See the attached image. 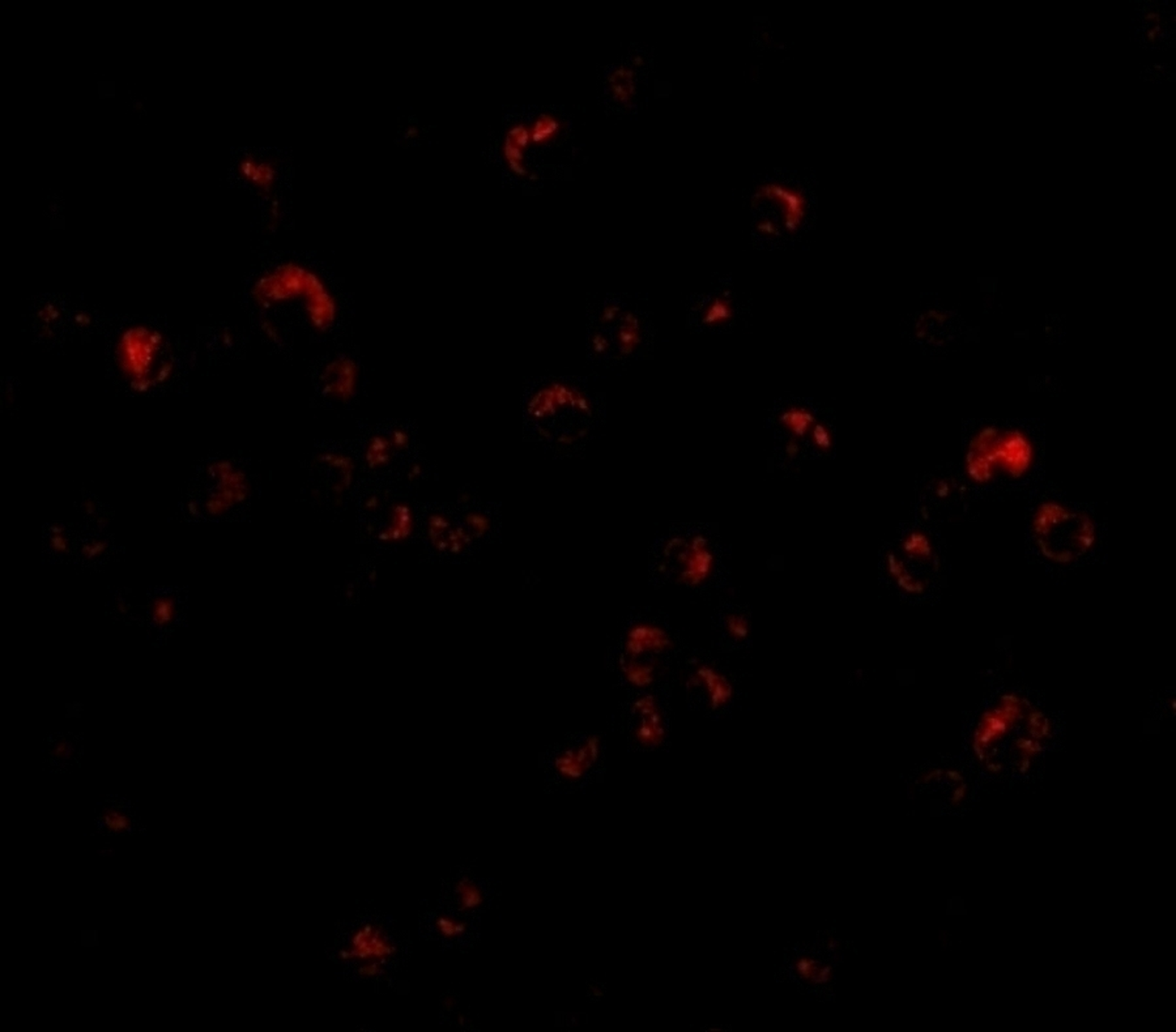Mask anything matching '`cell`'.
Returning <instances> with one entry per match:
<instances>
[{
	"mask_svg": "<svg viewBox=\"0 0 1176 1032\" xmlns=\"http://www.w3.org/2000/svg\"><path fill=\"white\" fill-rule=\"evenodd\" d=\"M885 563L889 577L894 580L895 586L901 591L905 592L906 595H911V596H920V595L926 594L928 584L909 574L897 552L891 550V552L886 553Z\"/></svg>",
	"mask_w": 1176,
	"mask_h": 1032,
	"instance_id": "obj_17",
	"label": "cell"
},
{
	"mask_svg": "<svg viewBox=\"0 0 1176 1032\" xmlns=\"http://www.w3.org/2000/svg\"><path fill=\"white\" fill-rule=\"evenodd\" d=\"M943 776V771L941 770V768H935V770L928 771V773L925 774V775L922 776V779H920V782H923V784H928V782L940 781Z\"/></svg>",
	"mask_w": 1176,
	"mask_h": 1032,
	"instance_id": "obj_30",
	"label": "cell"
},
{
	"mask_svg": "<svg viewBox=\"0 0 1176 1032\" xmlns=\"http://www.w3.org/2000/svg\"><path fill=\"white\" fill-rule=\"evenodd\" d=\"M356 365L350 359H339L331 362L323 371V390L327 396L339 399H350L356 387Z\"/></svg>",
	"mask_w": 1176,
	"mask_h": 1032,
	"instance_id": "obj_14",
	"label": "cell"
},
{
	"mask_svg": "<svg viewBox=\"0 0 1176 1032\" xmlns=\"http://www.w3.org/2000/svg\"><path fill=\"white\" fill-rule=\"evenodd\" d=\"M1053 731L1050 717L1030 699L1019 694L1005 693L980 715L971 748L977 761L983 764L986 751L1011 740L1021 764L1033 761L1034 757L1042 753L1043 744L1053 737Z\"/></svg>",
	"mask_w": 1176,
	"mask_h": 1032,
	"instance_id": "obj_3",
	"label": "cell"
},
{
	"mask_svg": "<svg viewBox=\"0 0 1176 1032\" xmlns=\"http://www.w3.org/2000/svg\"><path fill=\"white\" fill-rule=\"evenodd\" d=\"M455 892L461 911H470V909H478V907L483 906L484 900H486L483 890L469 877L459 880L455 886Z\"/></svg>",
	"mask_w": 1176,
	"mask_h": 1032,
	"instance_id": "obj_21",
	"label": "cell"
},
{
	"mask_svg": "<svg viewBox=\"0 0 1176 1032\" xmlns=\"http://www.w3.org/2000/svg\"><path fill=\"white\" fill-rule=\"evenodd\" d=\"M560 130H561L560 121H558L557 118L554 117V115L552 114L538 115L537 121H535L534 124H532V127H529V131H531L532 143L535 144L548 143V141H551L552 139H554L555 136L558 135Z\"/></svg>",
	"mask_w": 1176,
	"mask_h": 1032,
	"instance_id": "obj_22",
	"label": "cell"
},
{
	"mask_svg": "<svg viewBox=\"0 0 1176 1032\" xmlns=\"http://www.w3.org/2000/svg\"><path fill=\"white\" fill-rule=\"evenodd\" d=\"M943 775L946 776V779H948V781L954 782V784H960V782H963L962 774H960V771L957 770L946 771V773H943Z\"/></svg>",
	"mask_w": 1176,
	"mask_h": 1032,
	"instance_id": "obj_31",
	"label": "cell"
},
{
	"mask_svg": "<svg viewBox=\"0 0 1176 1032\" xmlns=\"http://www.w3.org/2000/svg\"><path fill=\"white\" fill-rule=\"evenodd\" d=\"M673 647L670 634L654 623H636L629 629L623 643V656L642 659L646 655L663 654Z\"/></svg>",
	"mask_w": 1176,
	"mask_h": 1032,
	"instance_id": "obj_9",
	"label": "cell"
},
{
	"mask_svg": "<svg viewBox=\"0 0 1176 1032\" xmlns=\"http://www.w3.org/2000/svg\"><path fill=\"white\" fill-rule=\"evenodd\" d=\"M608 83L611 85L612 95L617 101L629 102L633 97L636 85H634L633 71L626 67H620L612 72L609 76Z\"/></svg>",
	"mask_w": 1176,
	"mask_h": 1032,
	"instance_id": "obj_20",
	"label": "cell"
},
{
	"mask_svg": "<svg viewBox=\"0 0 1176 1032\" xmlns=\"http://www.w3.org/2000/svg\"><path fill=\"white\" fill-rule=\"evenodd\" d=\"M756 201H774L783 216L784 228L796 232L801 228L807 216V199L803 192L786 184L769 182L758 187Z\"/></svg>",
	"mask_w": 1176,
	"mask_h": 1032,
	"instance_id": "obj_7",
	"label": "cell"
},
{
	"mask_svg": "<svg viewBox=\"0 0 1176 1032\" xmlns=\"http://www.w3.org/2000/svg\"><path fill=\"white\" fill-rule=\"evenodd\" d=\"M622 672L626 681L636 686V688L645 689L650 686L656 680V665L651 662L636 659V657L622 656Z\"/></svg>",
	"mask_w": 1176,
	"mask_h": 1032,
	"instance_id": "obj_18",
	"label": "cell"
},
{
	"mask_svg": "<svg viewBox=\"0 0 1176 1032\" xmlns=\"http://www.w3.org/2000/svg\"><path fill=\"white\" fill-rule=\"evenodd\" d=\"M136 816L134 810L126 801H110L98 812L97 830L106 835H123L135 830Z\"/></svg>",
	"mask_w": 1176,
	"mask_h": 1032,
	"instance_id": "obj_15",
	"label": "cell"
},
{
	"mask_svg": "<svg viewBox=\"0 0 1176 1032\" xmlns=\"http://www.w3.org/2000/svg\"><path fill=\"white\" fill-rule=\"evenodd\" d=\"M241 170H242L246 178L251 180L258 186H262L263 189L268 190L274 183L272 180H274L275 170L268 164H257L246 160L241 165Z\"/></svg>",
	"mask_w": 1176,
	"mask_h": 1032,
	"instance_id": "obj_24",
	"label": "cell"
},
{
	"mask_svg": "<svg viewBox=\"0 0 1176 1032\" xmlns=\"http://www.w3.org/2000/svg\"><path fill=\"white\" fill-rule=\"evenodd\" d=\"M664 557L676 561L679 566L677 580L688 587H699L710 579L715 567V555L710 541L701 533L681 537L673 536L663 546Z\"/></svg>",
	"mask_w": 1176,
	"mask_h": 1032,
	"instance_id": "obj_6",
	"label": "cell"
},
{
	"mask_svg": "<svg viewBox=\"0 0 1176 1032\" xmlns=\"http://www.w3.org/2000/svg\"><path fill=\"white\" fill-rule=\"evenodd\" d=\"M602 744L597 736H589L577 747L561 751L554 759V768L561 778L578 782L585 778L599 761Z\"/></svg>",
	"mask_w": 1176,
	"mask_h": 1032,
	"instance_id": "obj_8",
	"label": "cell"
},
{
	"mask_svg": "<svg viewBox=\"0 0 1176 1032\" xmlns=\"http://www.w3.org/2000/svg\"><path fill=\"white\" fill-rule=\"evenodd\" d=\"M633 708L639 717L634 730L637 741L646 748L662 745L667 736V730L656 699L650 694H645L634 702Z\"/></svg>",
	"mask_w": 1176,
	"mask_h": 1032,
	"instance_id": "obj_11",
	"label": "cell"
},
{
	"mask_svg": "<svg viewBox=\"0 0 1176 1032\" xmlns=\"http://www.w3.org/2000/svg\"><path fill=\"white\" fill-rule=\"evenodd\" d=\"M523 429L537 450L554 459L582 455L606 419L605 395L588 378L540 376L524 388Z\"/></svg>",
	"mask_w": 1176,
	"mask_h": 1032,
	"instance_id": "obj_1",
	"label": "cell"
},
{
	"mask_svg": "<svg viewBox=\"0 0 1176 1032\" xmlns=\"http://www.w3.org/2000/svg\"><path fill=\"white\" fill-rule=\"evenodd\" d=\"M506 139L507 140L512 141V143H514L518 148L523 150L529 148V144L532 143L529 127L524 126V124L512 126V129L507 131Z\"/></svg>",
	"mask_w": 1176,
	"mask_h": 1032,
	"instance_id": "obj_27",
	"label": "cell"
},
{
	"mask_svg": "<svg viewBox=\"0 0 1176 1032\" xmlns=\"http://www.w3.org/2000/svg\"><path fill=\"white\" fill-rule=\"evenodd\" d=\"M653 319L647 309L622 296H606L588 308L585 350L588 364L605 371L625 370L653 351Z\"/></svg>",
	"mask_w": 1176,
	"mask_h": 1032,
	"instance_id": "obj_2",
	"label": "cell"
},
{
	"mask_svg": "<svg viewBox=\"0 0 1176 1032\" xmlns=\"http://www.w3.org/2000/svg\"><path fill=\"white\" fill-rule=\"evenodd\" d=\"M1030 529L1042 557L1055 565H1072L1087 557L1098 540L1092 516L1062 502L1039 503L1031 516Z\"/></svg>",
	"mask_w": 1176,
	"mask_h": 1032,
	"instance_id": "obj_5",
	"label": "cell"
},
{
	"mask_svg": "<svg viewBox=\"0 0 1176 1032\" xmlns=\"http://www.w3.org/2000/svg\"><path fill=\"white\" fill-rule=\"evenodd\" d=\"M1034 461L1036 449L1028 434L987 425L969 442L963 464L971 483L987 485L999 478L1019 480L1030 473Z\"/></svg>",
	"mask_w": 1176,
	"mask_h": 1032,
	"instance_id": "obj_4",
	"label": "cell"
},
{
	"mask_svg": "<svg viewBox=\"0 0 1176 1032\" xmlns=\"http://www.w3.org/2000/svg\"><path fill=\"white\" fill-rule=\"evenodd\" d=\"M413 526H415V520H413L412 510L408 506L399 504L393 509L390 523H388L386 529L382 532L381 537L387 541L404 540L408 536L412 535Z\"/></svg>",
	"mask_w": 1176,
	"mask_h": 1032,
	"instance_id": "obj_19",
	"label": "cell"
},
{
	"mask_svg": "<svg viewBox=\"0 0 1176 1032\" xmlns=\"http://www.w3.org/2000/svg\"><path fill=\"white\" fill-rule=\"evenodd\" d=\"M782 424L789 427L796 436H803L809 430L815 419L804 408H792L782 415Z\"/></svg>",
	"mask_w": 1176,
	"mask_h": 1032,
	"instance_id": "obj_23",
	"label": "cell"
},
{
	"mask_svg": "<svg viewBox=\"0 0 1176 1032\" xmlns=\"http://www.w3.org/2000/svg\"><path fill=\"white\" fill-rule=\"evenodd\" d=\"M385 963H386V960H369V963H367V965L361 966L357 969V974L365 977H379V975H382L385 972Z\"/></svg>",
	"mask_w": 1176,
	"mask_h": 1032,
	"instance_id": "obj_28",
	"label": "cell"
},
{
	"mask_svg": "<svg viewBox=\"0 0 1176 1032\" xmlns=\"http://www.w3.org/2000/svg\"><path fill=\"white\" fill-rule=\"evenodd\" d=\"M725 630L733 640L742 642L750 635V622L744 614L731 613L725 617Z\"/></svg>",
	"mask_w": 1176,
	"mask_h": 1032,
	"instance_id": "obj_26",
	"label": "cell"
},
{
	"mask_svg": "<svg viewBox=\"0 0 1176 1032\" xmlns=\"http://www.w3.org/2000/svg\"><path fill=\"white\" fill-rule=\"evenodd\" d=\"M351 943L352 948L340 950L337 952L340 960H386L396 952L395 946L391 945L381 926H376V932L371 935H365L362 928L357 929L352 935Z\"/></svg>",
	"mask_w": 1176,
	"mask_h": 1032,
	"instance_id": "obj_12",
	"label": "cell"
},
{
	"mask_svg": "<svg viewBox=\"0 0 1176 1032\" xmlns=\"http://www.w3.org/2000/svg\"><path fill=\"white\" fill-rule=\"evenodd\" d=\"M902 560L903 565L909 570V574L922 582L928 583L923 578L919 577L917 569L920 567H928L934 572H939L940 558L935 550L931 538L926 532L911 531L901 541L900 552H897Z\"/></svg>",
	"mask_w": 1176,
	"mask_h": 1032,
	"instance_id": "obj_10",
	"label": "cell"
},
{
	"mask_svg": "<svg viewBox=\"0 0 1176 1032\" xmlns=\"http://www.w3.org/2000/svg\"><path fill=\"white\" fill-rule=\"evenodd\" d=\"M688 683L704 689L711 710L725 707L733 697V686L728 677L708 664L697 665Z\"/></svg>",
	"mask_w": 1176,
	"mask_h": 1032,
	"instance_id": "obj_13",
	"label": "cell"
},
{
	"mask_svg": "<svg viewBox=\"0 0 1176 1032\" xmlns=\"http://www.w3.org/2000/svg\"><path fill=\"white\" fill-rule=\"evenodd\" d=\"M733 308L731 300L724 296H715L706 300L704 306L697 310V316L690 317L693 325L705 330H716L731 322Z\"/></svg>",
	"mask_w": 1176,
	"mask_h": 1032,
	"instance_id": "obj_16",
	"label": "cell"
},
{
	"mask_svg": "<svg viewBox=\"0 0 1176 1032\" xmlns=\"http://www.w3.org/2000/svg\"><path fill=\"white\" fill-rule=\"evenodd\" d=\"M436 928H437L442 937L447 938V940H454V938L466 935L469 926H467L466 921H459L454 918H450V916L442 915L438 916L437 920H436Z\"/></svg>",
	"mask_w": 1176,
	"mask_h": 1032,
	"instance_id": "obj_25",
	"label": "cell"
},
{
	"mask_svg": "<svg viewBox=\"0 0 1176 1032\" xmlns=\"http://www.w3.org/2000/svg\"><path fill=\"white\" fill-rule=\"evenodd\" d=\"M966 793H968V784L963 782H960V785H958L957 788H954L953 793H952V805H953V807H958V805L963 801V799L966 798Z\"/></svg>",
	"mask_w": 1176,
	"mask_h": 1032,
	"instance_id": "obj_29",
	"label": "cell"
}]
</instances>
